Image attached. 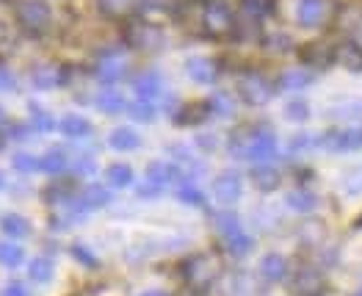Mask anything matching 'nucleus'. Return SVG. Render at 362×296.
<instances>
[{
	"mask_svg": "<svg viewBox=\"0 0 362 296\" xmlns=\"http://www.w3.org/2000/svg\"><path fill=\"white\" fill-rule=\"evenodd\" d=\"M357 296H362V291H360V294H357Z\"/></svg>",
	"mask_w": 362,
	"mask_h": 296,
	"instance_id": "58",
	"label": "nucleus"
},
{
	"mask_svg": "<svg viewBox=\"0 0 362 296\" xmlns=\"http://www.w3.org/2000/svg\"><path fill=\"white\" fill-rule=\"evenodd\" d=\"M185 72H188V78H191L194 83L208 86V83H213V80H216V75H219V64H216L213 59H208V56H194V59L185 61Z\"/></svg>",
	"mask_w": 362,
	"mask_h": 296,
	"instance_id": "10",
	"label": "nucleus"
},
{
	"mask_svg": "<svg viewBox=\"0 0 362 296\" xmlns=\"http://www.w3.org/2000/svg\"><path fill=\"white\" fill-rule=\"evenodd\" d=\"M310 83H312V75L304 72V69H288L280 78V89H285V92H299V89L310 86Z\"/></svg>",
	"mask_w": 362,
	"mask_h": 296,
	"instance_id": "26",
	"label": "nucleus"
},
{
	"mask_svg": "<svg viewBox=\"0 0 362 296\" xmlns=\"http://www.w3.org/2000/svg\"><path fill=\"white\" fill-rule=\"evenodd\" d=\"M111 202V194L103 188V185H89L83 194H80V202H78V213H83V211H94V208H103V205H108Z\"/></svg>",
	"mask_w": 362,
	"mask_h": 296,
	"instance_id": "18",
	"label": "nucleus"
},
{
	"mask_svg": "<svg viewBox=\"0 0 362 296\" xmlns=\"http://www.w3.org/2000/svg\"><path fill=\"white\" fill-rule=\"evenodd\" d=\"M260 272H263V277H266V280L277 283V280H282V277L288 274V260H285L282 255L271 252V255H266V258H263V263H260Z\"/></svg>",
	"mask_w": 362,
	"mask_h": 296,
	"instance_id": "20",
	"label": "nucleus"
},
{
	"mask_svg": "<svg viewBox=\"0 0 362 296\" xmlns=\"http://www.w3.org/2000/svg\"><path fill=\"white\" fill-rule=\"evenodd\" d=\"M28 274L34 283H50L53 280V260L50 258H34L28 266Z\"/></svg>",
	"mask_w": 362,
	"mask_h": 296,
	"instance_id": "29",
	"label": "nucleus"
},
{
	"mask_svg": "<svg viewBox=\"0 0 362 296\" xmlns=\"http://www.w3.org/2000/svg\"><path fill=\"white\" fill-rule=\"evenodd\" d=\"M72 255H75L80 263H86L89 269H94V266H97V258H94V255H92V252L83 246V244H75V246H72Z\"/></svg>",
	"mask_w": 362,
	"mask_h": 296,
	"instance_id": "44",
	"label": "nucleus"
},
{
	"mask_svg": "<svg viewBox=\"0 0 362 296\" xmlns=\"http://www.w3.org/2000/svg\"><path fill=\"white\" fill-rule=\"evenodd\" d=\"M321 147L329 150H357L362 147V127H343V130H329L324 139H318Z\"/></svg>",
	"mask_w": 362,
	"mask_h": 296,
	"instance_id": "8",
	"label": "nucleus"
},
{
	"mask_svg": "<svg viewBox=\"0 0 362 296\" xmlns=\"http://www.w3.org/2000/svg\"><path fill=\"white\" fill-rule=\"evenodd\" d=\"M338 64L349 72H362V48L349 42V45H340L338 48Z\"/></svg>",
	"mask_w": 362,
	"mask_h": 296,
	"instance_id": "22",
	"label": "nucleus"
},
{
	"mask_svg": "<svg viewBox=\"0 0 362 296\" xmlns=\"http://www.w3.org/2000/svg\"><path fill=\"white\" fill-rule=\"evenodd\" d=\"M31 114H34V130H39V133H50V130L56 127L53 117H50V114H45L42 108L31 106Z\"/></svg>",
	"mask_w": 362,
	"mask_h": 296,
	"instance_id": "41",
	"label": "nucleus"
},
{
	"mask_svg": "<svg viewBox=\"0 0 362 296\" xmlns=\"http://www.w3.org/2000/svg\"><path fill=\"white\" fill-rule=\"evenodd\" d=\"M124 97H122V92H114V89H108V92H100L97 94V108L100 111H106V114H120L124 111Z\"/></svg>",
	"mask_w": 362,
	"mask_h": 296,
	"instance_id": "28",
	"label": "nucleus"
},
{
	"mask_svg": "<svg viewBox=\"0 0 362 296\" xmlns=\"http://www.w3.org/2000/svg\"><path fill=\"white\" fill-rule=\"evenodd\" d=\"M11 164H14V169H17V172H25V175H31V172L42 169L39 158H34V155H28V153H20V155H14V158H11Z\"/></svg>",
	"mask_w": 362,
	"mask_h": 296,
	"instance_id": "37",
	"label": "nucleus"
},
{
	"mask_svg": "<svg viewBox=\"0 0 362 296\" xmlns=\"http://www.w3.org/2000/svg\"><path fill=\"white\" fill-rule=\"evenodd\" d=\"M266 48H268L271 53H288V50L294 48V39H291L288 34H274V36L266 39Z\"/></svg>",
	"mask_w": 362,
	"mask_h": 296,
	"instance_id": "39",
	"label": "nucleus"
},
{
	"mask_svg": "<svg viewBox=\"0 0 362 296\" xmlns=\"http://www.w3.org/2000/svg\"><path fill=\"white\" fill-rule=\"evenodd\" d=\"M299 59L310 69H326L329 64H338V50L324 42H310L299 50Z\"/></svg>",
	"mask_w": 362,
	"mask_h": 296,
	"instance_id": "7",
	"label": "nucleus"
},
{
	"mask_svg": "<svg viewBox=\"0 0 362 296\" xmlns=\"http://www.w3.org/2000/svg\"><path fill=\"white\" fill-rule=\"evenodd\" d=\"M124 72H127V64L122 59V53H108L97 64V78L103 83H117L120 78H124Z\"/></svg>",
	"mask_w": 362,
	"mask_h": 296,
	"instance_id": "13",
	"label": "nucleus"
},
{
	"mask_svg": "<svg viewBox=\"0 0 362 296\" xmlns=\"http://www.w3.org/2000/svg\"><path fill=\"white\" fill-rule=\"evenodd\" d=\"M3 122H6V111H3V108H0V125H3Z\"/></svg>",
	"mask_w": 362,
	"mask_h": 296,
	"instance_id": "55",
	"label": "nucleus"
},
{
	"mask_svg": "<svg viewBox=\"0 0 362 296\" xmlns=\"http://www.w3.org/2000/svg\"><path fill=\"white\" fill-rule=\"evenodd\" d=\"M141 296H166V294H164V291H144Z\"/></svg>",
	"mask_w": 362,
	"mask_h": 296,
	"instance_id": "51",
	"label": "nucleus"
},
{
	"mask_svg": "<svg viewBox=\"0 0 362 296\" xmlns=\"http://www.w3.org/2000/svg\"><path fill=\"white\" fill-rule=\"evenodd\" d=\"M127 111H130V117L136 119V122H152L155 114H158V111H155V106H152V103H144V100L133 103Z\"/></svg>",
	"mask_w": 362,
	"mask_h": 296,
	"instance_id": "38",
	"label": "nucleus"
},
{
	"mask_svg": "<svg viewBox=\"0 0 362 296\" xmlns=\"http://www.w3.org/2000/svg\"><path fill=\"white\" fill-rule=\"evenodd\" d=\"M14 20L25 34L42 36L53 22V11L45 0H20L14 6Z\"/></svg>",
	"mask_w": 362,
	"mask_h": 296,
	"instance_id": "3",
	"label": "nucleus"
},
{
	"mask_svg": "<svg viewBox=\"0 0 362 296\" xmlns=\"http://www.w3.org/2000/svg\"><path fill=\"white\" fill-rule=\"evenodd\" d=\"M310 144H312V139H310V136H296V139L291 141V147H294V150H302V147H310Z\"/></svg>",
	"mask_w": 362,
	"mask_h": 296,
	"instance_id": "49",
	"label": "nucleus"
},
{
	"mask_svg": "<svg viewBox=\"0 0 362 296\" xmlns=\"http://www.w3.org/2000/svg\"><path fill=\"white\" fill-rule=\"evenodd\" d=\"M219 274H222V260L216 252H199L182 263V280L196 294L210 291V286L219 280Z\"/></svg>",
	"mask_w": 362,
	"mask_h": 296,
	"instance_id": "1",
	"label": "nucleus"
},
{
	"mask_svg": "<svg viewBox=\"0 0 362 296\" xmlns=\"http://www.w3.org/2000/svg\"><path fill=\"white\" fill-rule=\"evenodd\" d=\"M202 28L208 36L224 39L236 31V17L224 3H213V6H205V11H202Z\"/></svg>",
	"mask_w": 362,
	"mask_h": 296,
	"instance_id": "6",
	"label": "nucleus"
},
{
	"mask_svg": "<svg viewBox=\"0 0 362 296\" xmlns=\"http://www.w3.org/2000/svg\"><path fill=\"white\" fill-rule=\"evenodd\" d=\"M178 197H180V202H185V205H205V197H202V191L194 183H182L180 188H178Z\"/></svg>",
	"mask_w": 362,
	"mask_h": 296,
	"instance_id": "36",
	"label": "nucleus"
},
{
	"mask_svg": "<svg viewBox=\"0 0 362 296\" xmlns=\"http://www.w3.org/2000/svg\"><path fill=\"white\" fill-rule=\"evenodd\" d=\"M227 249L233 252V255H249V249H252V238L246 236V233H238V236L227 238Z\"/></svg>",
	"mask_w": 362,
	"mask_h": 296,
	"instance_id": "43",
	"label": "nucleus"
},
{
	"mask_svg": "<svg viewBox=\"0 0 362 296\" xmlns=\"http://www.w3.org/2000/svg\"><path fill=\"white\" fill-rule=\"evenodd\" d=\"M213 108H210V100H199V103H191V106H182L178 111V125H196L202 119H208Z\"/></svg>",
	"mask_w": 362,
	"mask_h": 296,
	"instance_id": "21",
	"label": "nucleus"
},
{
	"mask_svg": "<svg viewBox=\"0 0 362 296\" xmlns=\"http://www.w3.org/2000/svg\"><path fill=\"white\" fill-rule=\"evenodd\" d=\"M25 133H28V127H22V125H11V139H25Z\"/></svg>",
	"mask_w": 362,
	"mask_h": 296,
	"instance_id": "50",
	"label": "nucleus"
},
{
	"mask_svg": "<svg viewBox=\"0 0 362 296\" xmlns=\"http://www.w3.org/2000/svg\"><path fill=\"white\" fill-rule=\"evenodd\" d=\"M61 133L64 136H69V139H89L92 136V122L86 117H80V114H69V117L61 119Z\"/></svg>",
	"mask_w": 362,
	"mask_h": 296,
	"instance_id": "19",
	"label": "nucleus"
},
{
	"mask_svg": "<svg viewBox=\"0 0 362 296\" xmlns=\"http://www.w3.org/2000/svg\"><path fill=\"white\" fill-rule=\"evenodd\" d=\"M22 246H17V244H0V263L6 266V269H17L20 263H22Z\"/></svg>",
	"mask_w": 362,
	"mask_h": 296,
	"instance_id": "33",
	"label": "nucleus"
},
{
	"mask_svg": "<svg viewBox=\"0 0 362 296\" xmlns=\"http://www.w3.org/2000/svg\"><path fill=\"white\" fill-rule=\"evenodd\" d=\"M39 164H42V169H45L48 175H61V172L66 169V155H64V150H48V153L39 158Z\"/></svg>",
	"mask_w": 362,
	"mask_h": 296,
	"instance_id": "31",
	"label": "nucleus"
},
{
	"mask_svg": "<svg viewBox=\"0 0 362 296\" xmlns=\"http://www.w3.org/2000/svg\"><path fill=\"white\" fill-rule=\"evenodd\" d=\"M133 89H136L138 100L152 103V100L164 92V80H161V75H158V72H141V75L133 80Z\"/></svg>",
	"mask_w": 362,
	"mask_h": 296,
	"instance_id": "12",
	"label": "nucleus"
},
{
	"mask_svg": "<svg viewBox=\"0 0 362 296\" xmlns=\"http://www.w3.org/2000/svg\"><path fill=\"white\" fill-rule=\"evenodd\" d=\"M0 3H11V0H0Z\"/></svg>",
	"mask_w": 362,
	"mask_h": 296,
	"instance_id": "56",
	"label": "nucleus"
},
{
	"mask_svg": "<svg viewBox=\"0 0 362 296\" xmlns=\"http://www.w3.org/2000/svg\"><path fill=\"white\" fill-rule=\"evenodd\" d=\"M241 175L238 172H222L219 178L213 180V194H216V199L222 202V205H233V202H238V197H241Z\"/></svg>",
	"mask_w": 362,
	"mask_h": 296,
	"instance_id": "9",
	"label": "nucleus"
},
{
	"mask_svg": "<svg viewBox=\"0 0 362 296\" xmlns=\"http://www.w3.org/2000/svg\"><path fill=\"white\" fill-rule=\"evenodd\" d=\"M236 89L246 106H266L274 97V83L268 78H263L260 72H243Z\"/></svg>",
	"mask_w": 362,
	"mask_h": 296,
	"instance_id": "5",
	"label": "nucleus"
},
{
	"mask_svg": "<svg viewBox=\"0 0 362 296\" xmlns=\"http://www.w3.org/2000/svg\"><path fill=\"white\" fill-rule=\"evenodd\" d=\"M3 185H6V175H3V172H0V188H3Z\"/></svg>",
	"mask_w": 362,
	"mask_h": 296,
	"instance_id": "54",
	"label": "nucleus"
},
{
	"mask_svg": "<svg viewBox=\"0 0 362 296\" xmlns=\"http://www.w3.org/2000/svg\"><path fill=\"white\" fill-rule=\"evenodd\" d=\"M196 3H205V6H213V3H222V0H196Z\"/></svg>",
	"mask_w": 362,
	"mask_h": 296,
	"instance_id": "52",
	"label": "nucleus"
},
{
	"mask_svg": "<svg viewBox=\"0 0 362 296\" xmlns=\"http://www.w3.org/2000/svg\"><path fill=\"white\" fill-rule=\"evenodd\" d=\"M0 227H3V233L11 238H22L31 233V225H28V219L25 216H20V213H8V216H3V222H0Z\"/></svg>",
	"mask_w": 362,
	"mask_h": 296,
	"instance_id": "27",
	"label": "nucleus"
},
{
	"mask_svg": "<svg viewBox=\"0 0 362 296\" xmlns=\"http://www.w3.org/2000/svg\"><path fill=\"white\" fill-rule=\"evenodd\" d=\"M216 222H219V230H222V236L224 238H233V236H238V233H243L241 222H238L233 213H219Z\"/></svg>",
	"mask_w": 362,
	"mask_h": 296,
	"instance_id": "35",
	"label": "nucleus"
},
{
	"mask_svg": "<svg viewBox=\"0 0 362 296\" xmlns=\"http://www.w3.org/2000/svg\"><path fill=\"white\" fill-rule=\"evenodd\" d=\"M285 202H288V208H294V211H299V213H310V211H315L318 197L310 194V191H304V188H296V191H291V194L285 197Z\"/></svg>",
	"mask_w": 362,
	"mask_h": 296,
	"instance_id": "25",
	"label": "nucleus"
},
{
	"mask_svg": "<svg viewBox=\"0 0 362 296\" xmlns=\"http://www.w3.org/2000/svg\"><path fill=\"white\" fill-rule=\"evenodd\" d=\"M124 45L130 50H158L164 48V31L155 25V22H147V20H130L124 25Z\"/></svg>",
	"mask_w": 362,
	"mask_h": 296,
	"instance_id": "4",
	"label": "nucleus"
},
{
	"mask_svg": "<svg viewBox=\"0 0 362 296\" xmlns=\"http://www.w3.org/2000/svg\"><path fill=\"white\" fill-rule=\"evenodd\" d=\"M106 180H108V185H114V188H124V185L133 183V169H130L127 164H111V167L106 169Z\"/></svg>",
	"mask_w": 362,
	"mask_h": 296,
	"instance_id": "30",
	"label": "nucleus"
},
{
	"mask_svg": "<svg viewBox=\"0 0 362 296\" xmlns=\"http://www.w3.org/2000/svg\"><path fill=\"white\" fill-rule=\"evenodd\" d=\"M3 296H28V291H25L22 283H8L6 291H3Z\"/></svg>",
	"mask_w": 362,
	"mask_h": 296,
	"instance_id": "47",
	"label": "nucleus"
},
{
	"mask_svg": "<svg viewBox=\"0 0 362 296\" xmlns=\"http://www.w3.org/2000/svg\"><path fill=\"white\" fill-rule=\"evenodd\" d=\"M75 169H78L80 175H92V172H94V161H92V158H80V161L75 164Z\"/></svg>",
	"mask_w": 362,
	"mask_h": 296,
	"instance_id": "48",
	"label": "nucleus"
},
{
	"mask_svg": "<svg viewBox=\"0 0 362 296\" xmlns=\"http://www.w3.org/2000/svg\"><path fill=\"white\" fill-rule=\"evenodd\" d=\"M343 188H346L349 194H357V191H362V169H354L352 175H346Z\"/></svg>",
	"mask_w": 362,
	"mask_h": 296,
	"instance_id": "45",
	"label": "nucleus"
},
{
	"mask_svg": "<svg viewBox=\"0 0 362 296\" xmlns=\"http://www.w3.org/2000/svg\"><path fill=\"white\" fill-rule=\"evenodd\" d=\"M252 180H254V185H257L260 191H274V188L280 185V172H277L274 167H268V164H260V167H254Z\"/></svg>",
	"mask_w": 362,
	"mask_h": 296,
	"instance_id": "24",
	"label": "nucleus"
},
{
	"mask_svg": "<svg viewBox=\"0 0 362 296\" xmlns=\"http://www.w3.org/2000/svg\"><path fill=\"white\" fill-rule=\"evenodd\" d=\"M94 3H97V11L108 20H127L138 8V0H94Z\"/></svg>",
	"mask_w": 362,
	"mask_h": 296,
	"instance_id": "16",
	"label": "nucleus"
},
{
	"mask_svg": "<svg viewBox=\"0 0 362 296\" xmlns=\"http://www.w3.org/2000/svg\"><path fill=\"white\" fill-rule=\"evenodd\" d=\"M3 36H6V25L0 22V39H3Z\"/></svg>",
	"mask_w": 362,
	"mask_h": 296,
	"instance_id": "53",
	"label": "nucleus"
},
{
	"mask_svg": "<svg viewBox=\"0 0 362 296\" xmlns=\"http://www.w3.org/2000/svg\"><path fill=\"white\" fill-rule=\"evenodd\" d=\"M210 108H213L219 117H230V114H233V100H230L224 92H216V94L210 97Z\"/></svg>",
	"mask_w": 362,
	"mask_h": 296,
	"instance_id": "42",
	"label": "nucleus"
},
{
	"mask_svg": "<svg viewBox=\"0 0 362 296\" xmlns=\"http://www.w3.org/2000/svg\"><path fill=\"white\" fill-rule=\"evenodd\" d=\"M285 117L291 119V122H304V119L310 117V106L304 100H291L285 106Z\"/></svg>",
	"mask_w": 362,
	"mask_h": 296,
	"instance_id": "40",
	"label": "nucleus"
},
{
	"mask_svg": "<svg viewBox=\"0 0 362 296\" xmlns=\"http://www.w3.org/2000/svg\"><path fill=\"white\" fill-rule=\"evenodd\" d=\"M241 3H243V11L252 14L254 20L268 17V14L274 11V0H241Z\"/></svg>",
	"mask_w": 362,
	"mask_h": 296,
	"instance_id": "34",
	"label": "nucleus"
},
{
	"mask_svg": "<svg viewBox=\"0 0 362 296\" xmlns=\"http://www.w3.org/2000/svg\"><path fill=\"white\" fill-rule=\"evenodd\" d=\"M178 180H180V169L166 164V161H152L147 167V183H152L155 188H164V185L178 183Z\"/></svg>",
	"mask_w": 362,
	"mask_h": 296,
	"instance_id": "15",
	"label": "nucleus"
},
{
	"mask_svg": "<svg viewBox=\"0 0 362 296\" xmlns=\"http://www.w3.org/2000/svg\"><path fill=\"white\" fill-rule=\"evenodd\" d=\"M14 89V75L11 69H6V64H0V92H11Z\"/></svg>",
	"mask_w": 362,
	"mask_h": 296,
	"instance_id": "46",
	"label": "nucleus"
},
{
	"mask_svg": "<svg viewBox=\"0 0 362 296\" xmlns=\"http://www.w3.org/2000/svg\"><path fill=\"white\" fill-rule=\"evenodd\" d=\"M66 72L61 69L59 64H39L34 72H31V80L36 89H56L59 83H64Z\"/></svg>",
	"mask_w": 362,
	"mask_h": 296,
	"instance_id": "14",
	"label": "nucleus"
},
{
	"mask_svg": "<svg viewBox=\"0 0 362 296\" xmlns=\"http://www.w3.org/2000/svg\"><path fill=\"white\" fill-rule=\"evenodd\" d=\"M294 291L299 296H321V291H324V277H321V272L312 269V266L299 269V274H296V280H294Z\"/></svg>",
	"mask_w": 362,
	"mask_h": 296,
	"instance_id": "11",
	"label": "nucleus"
},
{
	"mask_svg": "<svg viewBox=\"0 0 362 296\" xmlns=\"http://www.w3.org/2000/svg\"><path fill=\"white\" fill-rule=\"evenodd\" d=\"M324 14H326V8H324L321 0H302V3L296 6V20H299V25H304V28L321 25Z\"/></svg>",
	"mask_w": 362,
	"mask_h": 296,
	"instance_id": "17",
	"label": "nucleus"
},
{
	"mask_svg": "<svg viewBox=\"0 0 362 296\" xmlns=\"http://www.w3.org/2000/svg\"><path fill=\"white\" fill-rule=\"evenodd\" d=\"M108 144H111L114 150H120V153H127V150H136V147L141 144V136H138L136 130H130V127H117V130L108 136Z\"/></svg>",
	"mask_w": 362,
	"mask_h": 296,
	"instance_id": "23",
	"label": "nucleus"
},
{
	"mask_svg": "<svg viewBox=\"0 0 362 296\" xmlns=\"http://www.w3.org/2000/svg\"><path fill=\"white\" fill-rule=\"evenodd\" d=\"M230 150H233L236 155H241V158L266 164V161L274 158V153H277V139H274L268 130H254L252 136L236 133L233 141H230Z\"/></svg>",
	"mask_w": 362,
	"mask_h": 296,
	"instance_id": "2",
	"label": "nucleus"
},
{
	"mask_svg": "<svg viewBox=\"0 0 362 296\" xmlns=\"http://www.w3.org/2000/svg\"><path fill=\"white\" fill-rule=\"evenodd\" d=\"M0 147H3V136H0Z\"/></svg>",
	"mask_w": 362,
	"mask_h": 296,
	"instance_id": "57",
	"label": "nucleus"
},
{
	"mask_svg": "<svg viewBox=\"0 0 362 296\" xmlns=\"http://www.w3.org/2000/svg\"><path fill=\"white\" fill-rule=\"evenodd\" d=\"M329 117L335 119H357L362 117V100H346L329 108Z\"/></svg>",
	"mask_w": 362,
	"mask_h": 296,
	"instance_id": "32",
	"label": "nucleus"
}]
</instances>
